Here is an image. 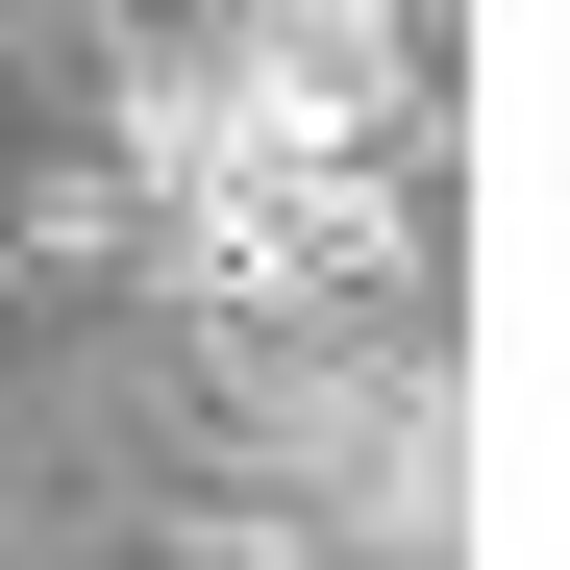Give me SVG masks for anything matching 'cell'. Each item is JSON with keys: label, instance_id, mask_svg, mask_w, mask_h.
I'll list each match as a JSON object with an SVG mask.
<instances>
[{"label": "cell", "instance_id": "1", "mask_svg": "<svg viewBox=\"0 0 570 570\" xmlns=\"http://www.w3.org/2000/svg\"><path fill=\"white\" fill-rule=\"evenodd\" d=\"M273 75H323V100L422 125V75H397V0H273Z\"/></svg>", "mask_w": 570, "mask_h": 570}]
</instances>
